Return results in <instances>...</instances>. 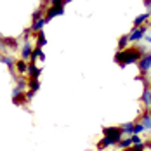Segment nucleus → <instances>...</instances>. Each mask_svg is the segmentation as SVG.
<instances>
[{"instance_id":"obj_1","label":"nucleus","mask_w":151,"mask_h":151,"mask_svg":"<svg viewBox=\"0 0 151 151\" xmlns=\"http://www.w3.org/2000/svg\"><path fill=\"white\" fill-rule=\"evenodd\" d=\"M142 54H144V49H125V50H120L115 54V63L120 64L122 68H125L127 64L139 63Z\"/></svg>"},{"instance_id":"obj_2","label":"nucleus","mask_w":151,"mask_h":151,"mask_svg":"<svg viewBox=\"0 0 151 151\" xmlns=\"http://www.w3.org/2000/svg\"><path fill=\"white\" fill-rule=\"evenodd\" d=\"M64 4H66V2H61V0L52 2V5H50V7H49V11H47V16L44 17V19H45V23H47V21H50L54 16L64 14Z\"/></svg>"},{"instance_id":"obj_3","label":"nucleus","mask_w":151,"mask_h":151,"mask_svg":"<svg viewBox=\"0 0 151 151\" xmlns=\"http://www.w3.org/2000/svg\"><path fill=\"white\" fill-rule=\"evenodd\" d=\"M103 132H104V137H108L113 144H116V142L122 141V134L123 132H122L120 127H104Z\"/></svg>"},{"instance_id":"obj_4","label":"nucleus","mask_w":151,"mask_h":151,"mask_svg":"<svg viewBox=\"0 0 151 151\" xmlns=\"http://www.w3.org/2000/svg\"><path fill=\"white\" fill-rule=\"evenodd\" d=\"M137 66H139V71H141L142 75H146L151 68V52H144V54L141 56L139 63H137Z\"/></svg>"},{"instance_id":"obj_5","label":"nucleus","mask_w":151,"mask_h":151,"mask_svg":"<svg viewBox=\"0 0 151 151\" xmlns=\"http://www.w3.org/2000/svg\"><path fill=\"white\" fill-rule=\"evenodd\" d=\"M144 33H146V28L144 26H139V28H134V30L130 31V35H127V37H129L130 42H137V40L144 38Z\"/></svg>"},{"instance_id":"obj_6","label":"nucleus","mask_w":151,"mask_h":151,"mask_svg":"<svg viewBox=\"0 0 151 151\" xmlns=\"http://www.w3.org/2000/svg\"><path fill=\"white\" fill-rule=\"evenodd\" d=\"M40 73H42V70L37 68L35 63H28V75H30V80H37Z\"/></svg>"},{"instance_id":"obj_7","label":"nucleus","mask_w":151,"mask_h":151,"mask_svg":"<svg viewBox=\"0 0 151 151\" xmlns=\"http://www.w3.org/2000/svg\"><path fill=\"white\" fill-rule=\"evenodd\" d=\"M30 63H37V61L40 59V61H44L45 59V56H44V52H42V49L40 47H35L33 49V52H31V58H30Z\"/></svg>"},{"instance_id":"obj_8","label":"nucleus","mask_w":151,"mask_h":151,"mask_svg":"<svg viewBox=\"0 0 151 151\" xmlns=\"http://www.w3.org/2000/svg\"><path fill=\"white\" fill-rule=\"evenodd\" d=\"M139 120H141L139 123L144 127V130H150V129H151V113H150V111H146V113H144Z\"/></svg>"},{"instance_id":"obj_9","label":"nucleus","mask_w":151,"mask_h":151,"mask_svg":"<svg viewBox=\"0 0 151 151\" xmlns=\"http://www.w3.org/2000/svg\"><path fill=\"white\" fill-rule=\"evenodd\" d=\"M148 17H150V12H144V14L137 16L136 19H134V28H139V26H142V23H144Z\"/></svg>"},{"instance_id":"obj_10","label":"nucleus","mask_w":151,"mask_h":151,"mask_svg":"<svg viewBox=\"0 0 151 151\" xmlns=\"http://www.w3.org/2000/svg\"><path fill=\"white\" fill-rule=\"evenodd\" d=\"M31 52H33L31 45L30 44H26V45L23 47V50H21V58H23V61H26L28 58H31Z\"/></svg>"},{"instance_id":"obj_11","label":"nucleus","mask_w":151,"mask_h":151,"mask_svg":"<svg viewBox=\"0 0 151 151\" xmlns=\"http://www.w3.org/2000/svg\"><path fill=\"white\" fill-rule=\"evenodd\" d=\"M16 68H17V71H19V73H21V75H24V73H26V71H28V63H26V61H17V63H16Z\"/></svg>"},{"instance_id":"obj_12","label":"nucleus","mask_w":151,"mask_h":151,"mask_svg":"<svg viewBox=\"0 0 151 151\" xmlns=\"http://www.w3.org/2000/svg\"><path fill=\"white\" fill-rule=\"evenodd\" d=\"M111 144H113V142H111L108 137H103L101 141H97V150H99V151H101V150H106V148H108V146H111Z\"/></svg>"},{"instance_id":"obj_13","label":"nucleus","mask_w":151,"mask_h":151,"mask_svg":"<svg viewBox=\"0 0 151 151\" xmlns=\"http://www.w3.org/2000/svg\"><path fill=\"white\" fill-rule=\"evenodd\" d=\"M44 24H45V19L42 17V19H38V21H35V23H33V26H31L30 30H31V31H42Z\"/></svg>"},{"instance_id":"obj_14","label":"nucleus","mask_w":151,"mask_h":151,"mask_svg":"<svg viewBox=\"0 0 151 151\" xmlns=\"http://www.w3.org/2000/svg\"><path fill=\"white\" fill-rule=\"evenodd\" d=\"M142 103L148 106V108H151V91H150V89H144V94H142Z\"/></svg>"},{"instance_id":"obj_15","label":"nucleus","mask_w":151,"mask_h":151,"mask_svg":"<svg viewBox=\"0 0 151 151\" xmlns=\"http://www.w3.org/2000/svg\"><path fill=\"white\" fill-rule=\"evenodd\" d=\"M45 35H44V31H38V35H37V47H40V49H42V47L45 45Z\"/></svg>"},{"instance_id":"obj_16","label":"nucleus","mask_w":151,"mask_h":151,"mask_svg":"<svg viewBox=\"0 0 151 151\" xmlns=\"http://www.w3.org/2000/svg\"><path fill=\"white\" fill-rule=\"evenodd\" d=\"M127 44H129V37H127V35L120 37V40H118V52H120V50H125Z\"/></svg>"},{"instance_id":"obj_17","label":"nucleus","mask_w":151,"mask_h":151,"mask_svg":"<svg viewBox=\"0 0 151 151\" xmlns=\"http://www.w3.org/2000/svg\"><path fill=\"white\" fill-rule=\"evenodd\" d=\"M120 129H122V132H125V134H134V123H123Z\"/></svg>"},{"instance_id":"obj_18","label":"nucleus","mask_w":151,"mask_h":151,"mask_svg":"<svg viewBox=\"0 0 151 151\" xmlns=\"http://www.w3.org/2000/svg\"><path fill=\"white\" fill-rule=\"evenodd\" d=\"M28 85H30L31 92H37V91H38V87H40L38 80H28Z\"/></svg>"},{"instance_id":"obj_19","label":"nucleus","mask_w":151,"mask_h":151,"mask_svg":"<svg viewBox=\"0 0 151 151\" xmlns=\"http://www.w3.org/2000/svg\"><path fill=\"white\" fill-rule=\"evenodd\" d=\"M4 42H5V45H9L11 49H14V50L17 49V42H16V38H5Z\"/></svg>"},{"instance_id":"obj_20","label":"nucleus","mask_w":151,"mask_h":151,"mask_svg":"<svg viewBox=\"0 0 151 151\" xmlns=\"http://www.w3.org/2000/svg\"><path fill=\"white\" fill-rule=\"evenodd\" d=\"M130 144H132V141H130V139H123V141H120V142H118V146H120L122 150L130 148Z\"/></svg>"},{"instance_id":"obj_21","label":"nucleus","mask_w":151,"mask_h":151,"mask_svg":"<svg viewBox=\"0 0 151 151\" xmlns=\"http://www.w3.org/2000/svg\"><path fill=\"white\" fill-rule=\"evenodd\" d=\"M141 132H144V127H142L139 122H136V123H134V134H141Z\"/></svg>"},{"instance_id":"obj_22","label":"nucleus","mask_w":151,"mask_h":151,"mask_svg":"<svg viewBox=\"0 0 151 151\" xmlns=\"http://www.w3.org/2000/svg\"><path fill=\"white\" fill-rule=\"evenodd\" d=\"M4 63H5V64H7V66H9V68H11V70H12V66H14V61L11 59V58H4Z\"/></svg>"},{"instance_id":"obj_23","label":"nucleus","mask_w":151,"mask_h":151,"mask_svg":"<svg viewBox=\"0 0 151 151\" xmlns=\"http://www.w3.org/2000/svg\"><path fill=\"white\" fill-rule=\"evenodd\" d=\"M125 151H142V150H141V148H136V146H134V148H127Z\"/></svg>"},{"instance_id":"obj_24","label":"nucleus","mask_w":151,"mask_h":151,"mask_svg":"<svg viewBox=\"0 0 151 151\" xmlns=\"http://www.w3.org/2000/svg\"><path fill=\"white\" fill-rule=\"evenodd\" d=\"M142 4H144V5H146V7H150V9H151V0H144V2H142Z\"/></svg>"},{"instance_id":"obj_25","label":"nucleus","mask_w":151,"mask_h":151,"mask_svg":"<svg viewBox=\"0 0 151 151\" xmlns=\"http://www.w3.org/2000/svg\"><path fill=\"white\" fill-rule=\"evenodd\" d=\"M144 146H148V148H151V141H148V142H146Z\"/></svg>"},{"instance_id":"obj_26","label":"nucleus","mask_w":151,"mask_h":151,"mask_svg":"<svg viewBox=\"0 0 151 151\" xmlns=\"http://www.w3.org/2000/svg\"><path fill=\"white\" fill-rule=\"evenodd\" d=\"M146 38H148V42H150V44H151V37H146Z\"/></svg>"},{"instance_id":"obj_27","label":"nucleus","mask_w":151,"mask_h":151,"mask_svg":"<svg viewBox=\"0 0 151 151\" xmlns=\"http://www.w3.org/2000/svg\"><path fill=\"white\" fill-rule=\"evenodd\" d=\"M148 87H150V91H151V83H150V85H148Z\"/></svg>"}]
</instances>
